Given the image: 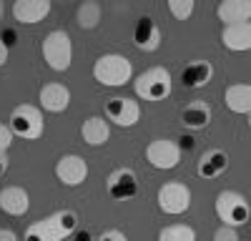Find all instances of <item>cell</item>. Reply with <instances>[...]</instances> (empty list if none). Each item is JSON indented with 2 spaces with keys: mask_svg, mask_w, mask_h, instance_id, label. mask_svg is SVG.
I'll list each match as a JSON object with an SVG mask.
<instances>
[{
  "mask_svg": "<svg viewBox=\"0 0 251 241\" xmlns=\"http://www.w3.org/2000/svg\"><path fill=\"white\" fill-rule=\"evenodd\" d=\"M78 226V216L71 209H60L25 229V241H66Z\"/></svg>",
  "mask_w": 251,
  "mask_h": 241,
  "instance_id": "1",
  "label": "cell"
},
{
  "mask_svg": "<svg viewBox=\"0 0 251 241\" xmlns=\"http://www.w3.org/2000/svg\"><path fill=\"white\" fill-rule=\"evenodd\" d=\"M131 75H133L131 60L118 53H106L93 63V78L100 86H111V88L126 86L131 80Z\"/></svg>",
  "mask_w": 251,
  "mask_h": 241,
  "instance_id": "2",
  "label": "cell"
},
{
  "mask_svg": "<svg viewBox=\"0 0 251 241\" xmlns=\"http://www.w3.org/2000/svg\"><path fill=\"white\" fill-rule=\"evenodd\" d=\"M133 88L141 100H163L166 96H171L174 80H171V73L163 66H153L136 78Z\"/></svg>",
  "mask_w": 251,
  "mask_h": 241,
  "instance_id": "3",
  "label": "cell"
},
{
  "mask_svg": "<svg viewBox=\"0 0 251 241\" xmlns=\"http://www.w3.org/2000/svg\"><path fill=\"white\" fill-rule=\"evenodd\" d=\"M8 126H10L13 136L25 138V141H35V138L43 136L46 120H43L40 108H35L30 103H23V106H15L13 108V113L8 118Z\"/></svg>",
  "mask_w": 251,
  "mask_h": 241,
  "instance_id": "4",
  "label": "cell"
},
{
  "mask_svg": "<svg viewBox=\"0 0 251 241\" xmlns=\"http://www.w3.org/2000/svg\"><path fill=\"white\" fill-rule=\"evenodd\" d=\"M43 58L50 71L63 73L71 68V60H73V43H71V35L66 30H53L46 35L43 40Z\"/></svg>",
  "mask_w": 251,
  "mask_h": 241,
  "instance_id": "5",
  "label": "cell"
},
{
  "mask_svg": "<svg viewBox=\"0 0 251 241\" xmlns=\"http://www.w3.org/2000/svg\"><path fill=\"white\" fill-rule=\"evenodd\" d=\"M216 216H219V221H224V226L236 229L249 221L251 206L239 191H221L216 196Z\"/></svg>",
  "mask_w": 251,
  "mask_h": 241,
  "instance_id": "6",
  "label": "cell"
},
{
  "mask_svg": "<svg viewBox=\"0 0 251 241\" xmlns=\"http://www.w3.org/2000/svg\"><path fill=\"white\" fill-rule=\"evenodd\" d=\"M158 209L169 216H178L183 214L188 206H191V189L181 181H169V184H163L158 189Z\"/></svg>",
  "mask_w": 251,
  "mask_h": 241,
  "instance_id": "7",
  "label": "cell"
},
{
  "mask_svg": "<svg viewBox=\"0 0 251 241\" xmlns=\"http://www.w3.org/2000/svg\"><path fill=\"white\" fill-rule=\"evenodd\" d=\"M146 161L161 171H171L181 164V146L171 138H156L146 146Z\"/></svg>",
  "mask_w": 251,
  "mask_h": 241,
  "instance_id": "8",
  "label": "cell"
},
{
  "mask_svg": "<svg viewBox=\"0 0 251 241\" xmlns=\"http://www.w3.org/2000/svg\"><path fill=\"white\" fill-rule=\"evenodd\" d=\"M106 118L121 128H131L141 118V106L128 96H113L106 100Z\"/></svg>",
  "mask_w": 251,
  "mask_h": 241,
  "instance_id": "9",
  "label": "cell"
},
{
  "mask_svg": "<svg viewBox=\"0 0 251 241\" xmlns=\"http://www.w3.org/2000/svg\"><path fill=\"white\" fill-rule=\"evenodd\" d=\"M55 176H58L60 184H66V186H80L88 176V164L78 153H66V156L58 158Z\"/></svg>",
  "mask_w": 251,
  "mask_h": 241,
  "instance_id": "10",
  "label": "cell"
},
{
  "mask_svg": "<svg viewBox=\"0 0 251 241\" xmlns=\"http://www.w3.org/2000/svg\"><path fill=\"white\" fill-rule=\"evenodd\" d=\"M106 189H108V196L116 201L133 198L138 193V176L133 169H116L106 181Z\"/></svg>",
  "mask_w": 251,
  "mask_h": 241,
  "instance_id": "11",
  "label": "cell"
},
{
  "mask_svg": "<svg viewBox=\"0 0 251 241\" xmlns=\"http://www.w3.org/2000/svg\"><path fill=\"white\" fill-rule=\"evenodd\" d=\"M50 0H15L13 3V18L23 25H35L50 13Z\"/></svg>",
  "mask_w": 251,
  "mask_h": 241,
  "instance_id": "12",
  "label": "cell"
},
{
  "mask_svg": "<svg viewBox=\"0 0 251 241\" xmlns=\"http://www.w3.org/2000/svg\"><path fill=\"white\" fill-rule=\"evenodd\" d=\"M38 100L48 113H63L71 106V91L63 83H46L38 93Z\"/></svg>",
  "mask_w": 251,
  "mask_h": 241,
  "instance_id": "13",
  "label": "cell"
},
{
  "mask_svg": "<svg viewBox=\"0 0 251 241\" xmlns=\"http://www.w3.org/2000/svg\"><path fill=\"white\" fill-rule=\"evenodd\" d=\"M219 20L226 25H236V23H249L251 20V0H221L216 8Z\"/></svg>",
  "mask_w": 251,
  "mask_h": 241,
  "instance_id": "14",
  "label": "cell"
},
{
  "mask_svg": "<svg viewBox=\"0 0 251 241\" xmlns=\"http://www.w3.org/2000/svg\"><path fill=\"white\" fill-rule=\"evenodd\" d=\"M133 43H136V48L143 50V53L158 50V46H161V30H158V25L153 23L151 18H141L138 23H136Z\"/></svg>",
  "mask_w": 251,
  "mask_h": 241,
  "instance_id": "15",
  "label": "cell"
},
{
  "mask_svg": "<svg viewBox=\"0 0 251 241\" xmlns=\"http://www.w3.org/2000/svg\"><path fill=\"white\" fill-rule=\"evenodd\" d=\"M0 209L10 216H23L30 209V196L23 186H5L0 191Z\"/></svg>",
  "mask_w": 251,
  "mask_h": 241,
  "instance_id": "16",
  "label": "cell"
},
{
  "mask_svg": "<svg viewBox=\"0 0 251 241\" xmlns=\"http://www.w3.org/2000/svg\"><path fill=\"white\" fill-rule=\"evenodd\" d=\"M226 169H228V153L221 148H208L206 153H201L199 164H196V171L201 178H216Z\"/></svg>",
  "mask_w": 251,
  "mask_h": 241,
  "instance_id": "17",
  "label": "cell"
},
{
  "mask_svg": "<svg viewBox=\"0 0 251 241\" xmlns=\"http://www.w3.org/2000/svg\"><path fill=\"white\" fill-rule=\"evenodd\" d=\"M221 43L234 50V53H244L251 50V20L249 23H236V25H226L221 33Z\"/></svg>",
  "mask_w": 251,
  "mask_h": 241,
  "instance_id": "18",
  "label": "cell"
},
{
  "mask_svg": "<svg viewBox=\"0 0 251 241\" xmlns=\"http://www.w3.org/2000/svg\"><path fill=\"white\" fill-rule=\"evenodd\" d=\"M80 136H83V141H86L88 146H103V144H106V141L111 138V126H108L106 118L91 116V118L83 120Z\"/></svg>",
  "mask_w": 251,
  "mask_h": 241,
  "instance_id": "19",
  "label": "cell"
},
{
  "mask_svg": "<svg viewBox=\"0 0 251 241\" xmlns=\"http://www.w3.org/2000/svg\"><path fill=\"white\" fill-rule=\"evenodd\" d=\"M224 103L231 113H251V86L249 83H234L224 93Z\"/></svg>",
  "mask_w": 251,
  "mask_h": 241,
  "instance_id": "20",
  "label": "cell"
},
{
  "mask_svg": "<svg viewBox=\"0 0 251 241\" xmlns=\"http://www.w3.org/2000/svg\"><path fill=\"white\" fill-rule=\"evenodd\" d=\"M181 120L186 128H206L208 123H211V106L206 103V100H191L183 111H181Z\"/></svg>",
  "mask_w": 251,
  "mask_h": 241,
  "instance_id": "21",
  "label": "cell"
},
{
  "mask_svg": "<svg viewBox=\"0 0 251 241\" xmlns=\"http://www.w3.org/2000/svg\"><path fill=\"white\" fill-rule=\"evenodd\" d=\"M214 75V66L208 60H194L183 68V86L188 88H203Z\"/></svg>",
  "mask_w": 251,
  "mask_h": 241,
  "instance_id": "22",
  "label": "cell"
},
{
  "mask_svg": "<svg viewBox=\"0 0 251 241\" xmlns=\"http://www.w3.org/2000/svg\"><path fill=\"white\" fill-rule=\"evenodd\" d=\"M75 20H78V25L83 30L96 28L98 20H100V3H96V0H86V3H80L78 13H75Z\"/></svg>",
  "mask_w": 251,
  "mask_h": 241,
  "instance_id": "23",
  "label": "cell"
},
{
  "mask_svg": "<svg viewBox=\"0 0 251 241\" xmlns=\"http://www.w3.org/2000/svg\"><path fill=\"white\" fill-rule=\"evenodd\" d=\"M158 241H196V231L186 224H171L158 231Z\"/></svg>",
  "mask_w": 251,
  "mask_h": 241,
  "instance_id": "24",
  "label": "cell"
},
{
  "mask_svg": "<svg viewBox=\"0 0 251 241\" xmlns=\"http://www.w3.org/2000/svg\"><path fill=\"white\" fill-rule=\"evenodd\" d=\"M196 10V3L194 0H169V13L176 18V20H188Z\"/></svg>",
  "mask_w": 251,
  "mask_h": 241,
  "instance_id": "25",
  "label": "cell"
},
{
  "mask_svg": "<svg viewBox=\"0 0 251 241\" xmlns=\"http://www.w3.org/2000/svg\"><path fill=\"white\" fill-rule=\"evenodd\" d=\"M214 241H239V231L234 226H219L216 234H214Z\"/></svg>",
  "mask_w": 251,
  "mask_h": 241,
  "instance_id": "26",
  "label": "cell"
},
{
  "mask_svg": "<svg viewBox=\"0 0 251 241\" xmlns=\"http://www.w3.org/2000/svg\"><path fill=\"white\" fill-rule=\"evenodd\" d=\"M10 144H13V131H10V126L0 123V153H8Z\"/></svg>",
  "mask_w": 251,
  "mask_h": 241,
  "instance_id": "27",
  "label": "cell"
},
{
  "mask_svg": "<svg viewBox=\"0 0 251 241\" xmlns=\"http://www.w3.org/2000/svg\"><path fill=\"white\" fill-rule=\"evenodd\" d=\"M98 241H128V239H126V234L118 231V229H108L98 236Z\"/></svg>",
  "mask_w": 251,
  "mask_h": 241,
  "instance_id": "28",
  "label": "cell"
},
{
  "mask_svg": "<svg viewBox=\"0 0 251 241\" xmlns=\"http://www.w3.org/2000/svg\"><path fill=\"white\" fill-rule=\"evenodd\" d=\"M8 55H10V48H8V43L3 38H0V68H3L5 63H8Z\"/></svg>",
  "mask_w": 251,
  "mask_h": 241,
  "instance_id": "29",
  "label": "cell"
},
{
  "mask_svg": "<svg viewBox=\"0 0 251 241\" xmlns=\"http://www.w3.org/2000/svg\"><path fill=\"white\" fill-rule=\"evenodd\" d=\"M0 241H18V236L10 229H0Z\"/></svg>",
  "mask_w": 251,
  "mask_h": 241,
  "instance_id": "30",
  "label": "cell"
},
{
  "mask_svg": "<svg viewBox=\"0 0 251 241\" xmlns=\"http://www.w3.org/2000/svg\"><path fill=\"white\" fill-rule=\"evenodd\" d=\"M8 166H10V156L8 153H0V176L8 171Z\"/></svg>",
  "mask_w": 251,
  "mask_h": 241,
  "instance_id": "31",
  "label": "cell"
},
{
  "mask_svg": "<svg viewBox=\"0 0 251 241\" xmlns=\"http://www.w3.org/2000/svg\"><path fill=\"white\" fill-rule=\"evenodd\" d=\"M249 128H251V113H249Z\"/></svg>",
  "mask_w": 251,
  "mask_h": 241,
  "instance_id": "32",
  "label": "cell"
},
{
  "mask_svg": "<svg viewBox=\"0 0 251 241\" xmlns=\"http://www.w3.org/2000/svg\"><path fill=\"white\" fill-rule=\"evenodd\" d=\"M0 15H3V3H0Z\"/></svg>",
  "mask_w": 251,
  "mask_h": 241,
  "instance_id": "33",
  "label": "cell"
}]
</instances>
